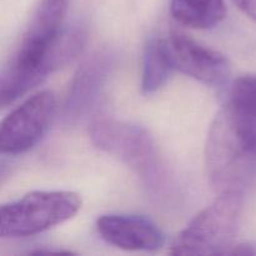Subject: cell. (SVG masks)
<instances>
[{
	"label": "cell",
	"instance_id": "cell-1",
	"mask_svg": "<svg viewBox=\"0 0 256 256\" xmlns=\"http://www.w3.org/2000/svg\"><path fill=\"white\" fill-rule=\"evenodd\" d=\"M70 0H40L14 54L4 68L0 102L12 105L76 56L85 42L82 29L64 30Z\"/></svg>",
	"mask_w": 256,
	"mask_h": 256
},
{
	"label": "cell",
	"instance_id": "cell-2",
	"mask_svg": "<svg viewBox=\"0 0 256 256\" xmlns=\"http://www.w3.org/2000/svg\"><path fill=\"white\" fill-rule=\"evenodd\" d=\"M242 199L240 192L219 194L199 212L170 246L172 255H230L239 230Z\"/></svg>",
	"mask_w": 256,
	"mask_h": 256
},
{
	"label": "cell",
	"instance_id": "cell-3",
	"mask_svg": "<svg viewBox=\"0 0 256 256\" xmlns=\"http://www.w3.org/2000/svg\"><path fill=\"white\" fill-rule=\"evenodd\" d=\"M205 165L210 184L218 194H242L255 172V159L245 149L225 108L210 125Z\"/></svg>",
	"mask_w": 256,
	"mask_h": 256
},
{
	"label": "cell",
	"instance_id": "cell-4",
	"mask_svg": "<svg viewBox=\"0 0 256 256\" xmlns=\"http://www.w3.org/2000/svg\"><path fill=\"white\" fill-rule=\"evenodd\" d=\"M80 209L82 199L74 192H32L0 208V235L34 236L72 219Z\"/></svg>",
	"mask_w": 256,
	"mask_h": 256
},
{
	"label": "cell",
	"instance_id": "cell-5",
	"mask_svg": "<svg viewBox=\"0 0 256 256\" xmlns=\"http://www.w3.org/2000/svg\"><path fill=\"white\" fill-rule=\"evenodd\" d=\"M92 142L132 166L152 188H160L162 165L152 136L136 125L118 120H98L90 128Z\"/></svg>",
	"mask_w": 256,
	"mask_h": 256
},
{
	"label": "cell",
	"instance_id": "cell-6",
	"mask_svg": "<svg viewBox=\"0 0 256 256\" xmlns=\"http://www.w3.org/2000/svg\"><path fill=\"white\" fill-rule=\"evenodd\" d=\"M58 110L56 95L42 90L15 108L0 126V150L18 155L32 149L49 129Z\"/></svg>",
	"mask_w": 256,
	"mask_h": 256
},
{
	"label": "cell",
	"instance_id": "cell-7",
	"mask_svg": "<svg viewBox=\"0 0 256 256\" xmlns=\"http://www.w3.org/2000/svg\"><path fill=\"white\" fill-rule=\"evenodd\" d=\"M164 39L174 70L208 86H220L228 82L232 72L230 62L222 52L176 29Z\"/></svg>",
	"mask_w": 256,
	"mask_h": 256
},
{
	"label": "cell",
	"instance_id": "cell-8",
	"mask_svg": "<svg viewBox=\"0 0 256 256\" xmlns=\"http://www.w3.org/2000/svg\"><path fill=\"white\" fill-rule=\"evenodd\" d=\"M96 229L104 242L128 252H156L165 242L160 228L142 215H102Z\"/></svg>",
	"mask_w": 256,
	"mask_h": 256
},
{
	"label": "cell",
	"instance_id": "cell-9",
	"mask_svg": "<svg viewBox=\"0 0 256 256\" xmlns=\"http://www.w3.org/2000/svg\"><path fill=\"white\" fill-rule=\"evenodd\" d=\"M224 108L245 149L256 162V76L246 75L235 80Z\"/></svg>",
	"mask_w": 256,
	"mask_h": 256
},
{
	"label": "cell",
	"instance_id": "cell-10",
	"mask_svg": "<svg viewBox=\"0 0 256 256\" xmlns=\"http://www.w3.org/2000/svg\"><path fill=\"white\" fill-rule=\"evenodd\" d=\"M109 55L96 54L88 60L79 69L72 80L66 102V110L70 114H82L89 109L98 92L102 89V82L109 70Z\"/></svg>",
	"mask_w": 256,
	"mask_h": 256
},
{
	"label": "cell",
	"instance_id": "cell-11",
	"mask_svg": "<svg viewBox=\"0 0 256 256\" xmlns=\"http://www.w3.org/2000/svg\"><path fill=\"white\" fill-rule=\"evenodd\" d=\"M170 12L179 24L192 29H212L226 16L224 0H172Z\"/></svg>",
	"mask_w": 256,
	"mask_h": 256
},
{
	"label": "cell",
	"instance_id": "cell-12",
	"mask_svg": "<svg viewBox=\"0 0 256 256\" xmlns=\"http://www.w3.org/2000/svg\"><path fill=\"white\" fill-rule=\"evenodd\" d=\"M175 72L168 54L164 38L148 40L142 58V90L144 94H152L162 89L170 75Z\"/></svg>",
	"mask_w": 256,
	"mask_h": 256
},
{
	"label": "cell",
	"instance_id": "cell-13",
	"mask_svg": "<svg viewBox=\"0 0 256 256\" xmlns=\"http://www.w3.org/2000/svg\"><path fill=\"white\" fill-rule=\"evenodd\" d=\"M234 2L244 14L256 22V0H234Z\"/></svg>",
	"mask_w": 256,
	"mask_h": 256
}]
</instances>
